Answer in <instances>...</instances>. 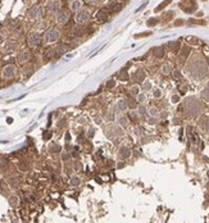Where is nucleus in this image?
<instances>
[{
    "label": "nucleus",
    "mask_w": 209,
    "mask_h": 223,
    "mask_svg": "<svg viewBox=\"0 0 209 223\" xmlns=\"http://www.w3.org/2000/svg\"><path fill=\"white\" fill-rule=\"evenodd\" d=\"M17 46H18V44L15 41H13V40H8L7 42H4V45H3V53L4 54H10V53H13L15 49H17Z\"/></svg>",
    "instance_id": "obj_9"
},
{
    "label": "nucleus",
    "mask_w": 209,
    "mask_h": 223,
    "mask_svg": "<svg viewBox=\"0 0 209 223\" xmlns=\"http://www.w3.org/2000/svg\"><path fill=\"white\" fill-rule=\"evenodd\" d=\"M53 54H54V49H49V51L45 53V58H51Z\"/></svg>",
    "instance_id": "obj_27"
},
{
    "label": "nucleus",
    "mask_w": 209,
    "mask_h": 223,
    "mask_svg": "<svg viewBox=\"0 0 209 223\" xmlns=\"http://www.w3.org/2000/svg\"><path fill=\"white\" fill-rule=\"evenodd\" d=\"M169 48H171V50L172 51H178L180 50V42L178 41H176V42H169Z\"/></svg>",
    "instance_id": "obj_16"
},
{
    "label": "nucleus",
    "mask_w": 209,
    "mask_h": 223,
    "mask_svg": "<svg viewBox=\"0 0 209 223\" xmlns=\"http://www.w3.org/2000/svg\"><path fill=\"white\" fill-rule=\"evenodd\" d=\"M139 92H140L139 86H132V87H131V94L132 95H139Z\"/></svg>",
    "instance_id": "obj_23"
},
{
    "label": "nucleus",
    "mask_w": 209,
    "mask_h": 223,
    "mask_svg": "<svg viewBox=\"0 0 209 223\" xmlns=\"http://www.w3.org/2000/svg\"><path fill=\"white\" fill-rule=\"evenodd\" d=\"M114 86H116V81L114 80H110V81L106 82V87H108V89H112V87H114Z\"/></svg>",
    "instance_id": "obj_24"
},
{
    "label": "nucleus",
    "mask_w": 209,
    "mask_h": 223,
    "mask_svg": "<svg viewBox=\"0 0 209 223\" xmlns=\"http://www.w3.org/2000/svg\"><path fill=\"white\" fill-rule=\"evenodd\" d=\"M96 19H98V21H104V19H106V13L104 12V10H99V12L96 13Z\"/></svg>",
    "instance_id": "obj_17"
},
{
    "label": "nucleus",
    "mask_w": 209,
    "mask_h": 223,
    "mask_svg": "<svg viewBox=\"0 0 209 223\" xmlns=\"http://www.w3.org/2000/svg\"><path fill=\"white\" fill-rule=\"evenodd\" d=\"M127 101L126 100H118L117 101V104H116V109L117 110H119V112H123V110H126L127 109Z\"/></svg>",
    "instance_id": "obj_13"
},
{
    "label": "nucleus",
    "mask_w": 209,
    "mask_h": 223,
    "mask_svg": "<svg viewBox=\"0 0 209 223\" xmlns=\"http://www.w3.org/2000/svg\"><path fill=\"white\" fill-rule=\"evenodd\" d=\"M130 155H131L130 148H128V146H125V145L121 146L119 150H118V158L119 159H127Z\"/></svg>",
    "instance_id": "obj_10"
},
{
    "label": "nucleus",
    "mask_w": 209,
    "mask_h": 223,
    "mask_svg": "<svg viewBox=\"0 0 209 223\" xmlns=\"http://www.w3.org/2000/svg\"><path fill=\"white\" fill-rule=\"evenodd\" d=\"M87 3H91V4H98V3H100L101 0H86Z\"/></svg>",
    "instance_id": "obj_34"
},
{
    "label": "nucleus",
    "mask_w": 209,
    "mask_h": 223,
    "mask_svg": "<svg viewBox=\"0 0 209 223\" xmlns=\"http://www.w3.org/2000/svg\"><path fill=\"white\" fill-rule=\"evenodd\" d=\"M127 121H128L127 117H123L122 116V117L118 118V124H119V126H122V127H126L127 126Z\"/></svg>",
    "instance_id": "obj_18"
},
{
    "label": "nucleus",
    "mask_w": 209,
    "mask_h": 223,
    "mask_svg": "<svg viewBox=\"0 0 209 223\" xmlns=\"http://www.w3.org/2000/svg\"><path fill=\"white\" fill-rule=\"evenodd\" d=\"M175 25H176V26H178V25H182V21H177V22H176Z\"/></svg>",
    "instance_id": "obj_41"
},
{
    "label": "nucleus",
    "mask_w": 209,
    "mask_h": 223,
    "mask_svg": "<svg viewBox=\"0 0 209 223\" xmlns=\"http://www.w3.org/2000/svg\"><path fill=\"white\" fill-rule=\"evenodd\" d=\"M31 58H32V54L28 49H22L17 55V61L21 64H24V63H28L31 61Z\"/></svg>",
    "instance_id": "obj_7"
},
{
    "label": "nucleus",
    "mask_w": 209,
    "mask_h": 223,
    "mask_svg": "<svg viewBox=\"0 0 209 223\" xmlns=\"http://www.w3.org/2000/svg\"><path fill=\"white\" fill-rule=\"evenodd\" d=\"M67 50H68V45H62L59 48V51L60 53H64V51H67Z\"/></svg>",
    "instance_id": "obj_33"
},
{
    "label": "nucleus",
    "mask_w": 209,
    "mask_h": 223,
    "mask_svg": "<svg viewBox=\"0 0 209 223\" xmlns=\"http://www.w3.org/2000/svg\"><path fill=\"white\" fill-rule=\"evenodd\" d=\"M90 19V13L86 9H81L74 14V22L77 25H85Z\"/></svg>",
    "instance_id": "obj_4"
},
{
    "label": "nucleus",
    "mask_w": 209,
    "mask_h": 223,
    "mask_svg": "<svg viewBox=\"0 0 209 223\" xmlns=\"http://www.w3.org/2000/svg\"><path fill=\"white\" fill-rule=\"evenodd\" d=\"M153 53H154V55L157 57V58H163V57H164V49H163L162 46H159V48H154Z\"/></svg>",
    "instance_id": "obj_15"
},
{
    "label": "nucleus",
    "mask_w": 209,
    "mask_h": 223,
    "mask_svg": "<svg viewBox=\"0 0 209 223\" xmlns=\"http://www.w3.org/2000/svg\"><path fill=\"white\" fill-rule=\"evenodd\" d=\"M172 100H173V103H177V101H178V96H173Z\"/></svg>",
    "instance_id": "obj_39"
},
{
    "label": "nucleus",
    "mask_w": 209,
    "mask_h": 223,
    "mask_svg": "<svg viewBox=\"0 0 209 223\" xmlns=\"http://www.w3.org/2000/svg\"><path fill=\"white\" fill-rule=\"evenodd\" d=\"M137 113H139V116H145V114H146L145 107H144V105H140V107H139V112H137Z\"/></svg>",
    "instance_id": "obj_22"
},
{
    "label": "nucleus",
    "mask_w": 209,
    "mask_h": 223,
    "mask_svg": "<svg viewBox=\"0 0 209 223\" xmlns=\"http://www.w3.org/2000/svg\"><path fill=\"white\" fill-rule=\"evenodd\" d=\"M157 22H158V21L155 18H152L150 21H148V26H155V25H157Z\"/></svg>",
    "instance_id": "obj_29"
},
{
    "label": "nucleus",
    "mask_w": 209,
    "mask_h": 223,
    "mask_svg": "<svg viewBox=\"0 0 209 223\" xmlns=\"http://www.w3.org/2000/svg\"><path fill=\"white\" fill-rule=\"evenodd\" d=\"M42 15H44V9H42L40 5H35V7H32L28 12V17L31 21H39L42 18Z\"/></svg>",
    "instance_id": "obj_5"
},
{
    "label": "nucleus",
    "mask_w": 209,
    "mask_h": 223,
    "mask_svg": "<svg viewBox=\"0 0 209 223\" xmlns=\"http://www.w3.org/2000/svg\"><path fill=\"white\" fill-rule=\"evenodd\" d=\"M171 71H172V68H171L169 64H164V66L162 67V73L163 74H169Z\"/></svg>",
    "instance_id": "obj_19"
},
{
    "label": "nucleus",
    "mask_w": 209,
    "mask_h": 223,
    "mask_svg": "<svg viewBox=\"0 0 209 223\" xmlns=\"http://www.w3.org/2000/svg\"><path fill=\"white\" fill-rule=\"evenodd\" d=\"M68 21H69V12H68V10L60 9L59 12L55 14V22H57L58 25L63 26V25H66Z\"/></svg>",
    "instance_id": "obj_6"
},
{
    "label": "nucleus",
    "mask_w": 209,
    "mask_h": 223,
    "mask_svg": "<svg viewBox=\"0 0 209 223\" xmlns=\"http://www.w3.org/2000/svg\"><path fill=\"white\" fill-rule=\"evenodd\" d=\"M150 87H152V86H150L149 82H145V84H144V90H148V89H150Z\"/></svg>",
    "instance_id": "obj_35"
},
{
    "label": "nucleus",
    "mask_w": 209,
    "mask_h": 223,
    "mask_svg": "<svg viewBox=\"0 0 209 223\" xmlns=\"http://www.w3.org/2000/svg\"><path fill=\"white\" fill-rule=\"evenodd\" d=\"M149 113H150V116H157V114H158V109H157V108H150Z\"/></svg>",
    "instance_id": "obj_28"
},
{
    "label": "nucleus",
    "mask_w": 209,
    "mask_h": 223,
    "mask_svg": "<svg viewBox=\"0 0 209 223\" xmlns=\"http://www.w3.org/2000/svg\"><path fill=\"white\" fill-rule=\"evenodd\" d=\"M132 78H133V81H137V82H140V81H144L145 80V72L144 71H140L139 69L137 72H135L132 74Z\"/></svg>",
    "instance_id": "obj_12"
},
{
    "label": "nucleus",
    "mask_w": 209,
    "mask_h": 223,
    "mask_svg": "<svg viewBox=\"0 0 209 223\" xmlns=\"http://www.w3.org/2000/svg\"><path fill=\"white\" fill-rule=\"evenodd\" d=\"M41 40H42V37H41V35L39 34V32L32 31V32H30V34H28L27 42H28V45H30L31 48H37V46H40Z\"/></svg>",
    "instance_id": "obj_3"
},
{
    "label": "nucleus",
    "mask_w": 209,
    "mask_h": 223,
    "mask_svg": "<svg viewBox=\"0 0 209 223\" xmlns=\"http://www.w3.org/2000/svg\"><path fill=\"white\" fill-rule=\"evenodd\" d=\"M17 67L14 66V64H7L3 71H2V77L4 80H12L15 77V74H17Z\"/></svg>",
    "instance_id": "obj_2"
},
{
    "label": "nucleus",
    "mask_w": 209,
    "mask_h": 223,
    "mask_svg": "<svg viewBox=\"0 0 209 223\" xmlns=\"http://www.w3.org/2000/svg\"><path fill=\"white\" fill-rule=\"evenodd\" d=\"M46 10L51 14H57L60 10V0H49L46 3Z\"/></svg>",
    "instance_id": "obj_8"
},
{
    "label": "nucleus",
    "mask_w": 209,
    "mask_h": 223,
    "mask_svg": "<svg viewBox=\"0 0 209 223\" xmlns=\"http://www.w3.org/2000/svg\"><path fill=\"white\" fill-rule=\"evenodd\" d=\"M137 100H139V103H144V100H145V95H144V94H141V95L139 94L137 95Z\"/></svg>",
    "instance_id": "obj_32"
},
{
    "label": "nucleus",
    "mask_w": 209,
    "mask_h": 223,
    "mask_svg": "<svg viewBox=\"0 0 209 223\" xmlns=\"http://www.w3.org/2000/svg\"><path fill=\"white\" fill-rule=\"evenodd\" d=\"M154 96H155V97H159V96H160V91H159V90H155V91H154Z\"/></svg>",
    "instance_id": "obj_37"
},
{
    "label": "nucleus",
    "mask_w": 209,
    "mask_h": 223,
    "mask_svg": "<svg viewBox=\"0 0 209 223\" xmlns=\"http://www.w3.org/2000/svg\"><path fill=\"white\" fill-rule=\"evenodd\" d=\"M175 77H177V78L181 77V73L178 72V71H175Z\"/></svg>",
    "instance_id": "obj_38"
},
{
    "label": "nucleus",
    "mask_w": 209,
    "mask_h": 223,
    "mask_svg": "<svg viewBox=\"0 0 209 223\" xmlns=\"http://www.w3.org/2000/svg\"><path fill=\"white\" fill-rule=\"evenodd\" d=\"M114 118V116H113V113H110V114H108V116H106V119H108V121H112V119Z\"/></svg>",
    "instance_id": "obj_36"
},
{
    "label": "nucleus",
    "mask_w": 209,
    "mask_h": 223,
    "mask_svg": "<svg viewBox=\"0 0 209 223\" xmlns=\"http://www.w3.org/2000/svg\"><path fill=\"white\" fill-rule=\"evenodd\" d=\"M119 78H121V80H123V81H126V80H127V72H126V71H122V73H121V76H119Z\"/></svg>",
    "instance_id": "obj_30"
},
{
    "label": "nucleus",
    "mask_w": 209,
    "mask_h": 223,
    "mask_svg": "<svg viewBox=\"0 0 209 223\" xmlns=\"http://www.w3.org/2000/svg\"><path fill=\"white\" fill-rule=\"evenodd\" d=\"M171 2H172V0H165V2H163L162 4L158 5V7H157V9H155V12H159V10H162L164 7H167V5H168Z\"/></svg>",
    "instance_id": "obj_21"
},
{
    "label": "nucleus",
    "mask_w": 209,
    "mask_h": 223,
    "mask_svg": "<svg viewBox=\"0 0 209 223\" xmlns=\"http://www.w3.org/2000/svg\"><path fill=\"white\" fill-rule=\"evenodd\" d=\"M71 183L73 185V186H77V185H80V178L78 177H73L71 179Z\"/></svg>",
    "instance_id": "obj_25"
},
{
    "label": "nucleus",
    "mask_w": 209,
    "mask_h": 223,
    "mask_svg": "<svg viewBox=\"0 0 209 223\" xmlns=\"http://www.w3.org/2000/svg\"><path fill=\"white\" fill-rule=\"evenodd\" d=\"M121 8H122V5H121L118 2H117V3H113V4H112L110 7H109V9H112L113 12H117V10H121Z\"/></svg>",
    "instance_id": "obj_20"
},
{
    "label": "nucleus",
    "mask_w": 209,
    "mask_h": 223,
    "mask_svg": "<svg viewBox=\"0 0 209 223\" xmlns=\"http://www.w3.org/2000/svg\"><path fill=\"white\" fill-rule=\"evenodd\" d=\"M59 39H60V32L57 28L47 30L44 34V37H42V40H44L45 44H53V42H57Z\"/></svg>",
    "instance_id": "obj_1"
},
{
    "label": "nucleus",
    "mask_w": 209,
    "mask_h": 223,
    "mask_svg": "<svg viewBox=\"0 0 209 223\" xmlns=\"http://www.w3.org/2000/svg\"><path fill=\"white\" fill-rule=\"evenodd\" d=\"M3 41H4V36H3V35H0V44H2Z\"/></svg>",
    "instance_id": "obj_40"
},
{
    "label": "nucleus",
    "mask_w": 209,
    "mask_h": 223,
    "mask_svg": "<svg viewBox=\"0 0 209 223\" xmlns=\"http://www.w3.org/2000/svg\"><path fill=\"white\" fill-rule=\"evenodd\" d=\"M82 9V2L81 0H72L71 3H69V10L71 12H74L77 13L78 10Z\"/></svg>",
    "instance_id": "obj_11"
},
{
    "label": "nucleus",
    "mask_w": 209,
    "mask_h": 223,
    "mask_svg": "<svg viewBox=\"0 0 209 223\" xmlns=\"http://www.w3.org/2000/svg\"><path fill=\"white\" fill-rule=\"evenodd\" d=\"M137 116H139V113H137V112H133V110H132V112H130V114H128V117H130L131 119H136V118H137Z\"/></svg>",
    "instance_id": "obj_26"
},
{
    "label": "nucleus",
    "mask_w": 209,
    "mask_h": 223,
    "mask_svg": "<svg viewBox=\"0 0 209 223\" xmlns=\"http://www.w3.org/2000/svg\"><path fill=\"white\" fill-rule=\"evenodd\" d=\"M189 53H190V49L187 48V46H185L184 49H182V50H181V54H180V57H178L180 63H181V62H184L185 59L187 58V55H189Z\"/></svg>",
    "instance_id": "obj_14"
},
{
    "label": "nucleus",
    "mask_w": 209,
    "mask_h": 223,
    "mask_svg": "<svg viewBox=\"0 0 209 223\" xmlns=\"http://www.w3.org/2000/svg\"><path fill=\"white\" fill-rule=\"evenodd\" d=\"M9 203L12 204V205H15V204L18 203V199H17V198H14V196H12V198L9 199Z\"/></svg>",
    "instance_id": "obj_31"
}]
</instances>
